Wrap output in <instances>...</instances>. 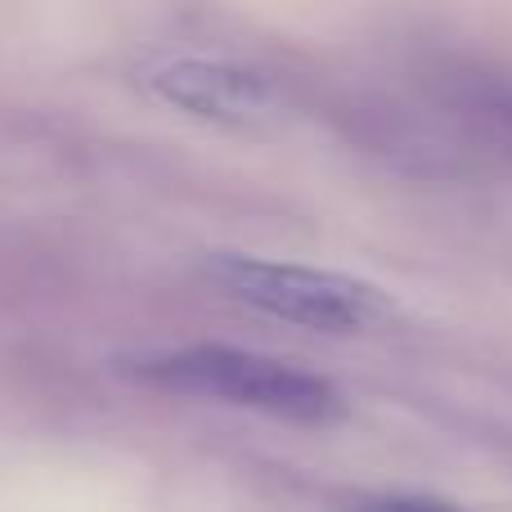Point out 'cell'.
<instances>
[{
    "instance_id": "obj_3",
    "label": "cell",
    "mask_w": 512,
    "mask_h": 512,
    "mask_svg": "<svg viewBox=\"0 0 512 512\" xmlns=\"http://www.w3.org/2000/svg\"><path fill=\"white\" fill-rule=\"evenodd\" d=\"M144 90L180 113L230 131H256L279 117V90L265 72L230 59H203V54H176L144 68Z\"/></svg>"
},
{
    "instance_id": "obj_4",
    "label": "cell",
    "mask_w": 512,
    "mask_h": 512,
    "mask_svg": "<svg viewBox=\"0 0 512 512\" xmlns=\"http://www.w3.org/2000/svg\"><path fill=\"white\" fill-rule=\"evenodd\" d=\"M351 512H463V508L445 504V499H427V495H387V499H369V504Z\"/></svg>"
},
{
    "instance_id": "obj_1",
    "label": "cell",
    "mask_w": 512,
    "mask_h": 512,
    "mask_svg": "<svg viewBox=\"0 0 512 512\" xmlns=\"http://www.w3.org/2000/svg\"><path fill=\"white\" fill-rule=\"evenodd\" d=\"M126 373H135L149 387L176 391V396L252 409V414H270L283 423H328L342 409V396L324 378L270 360V355L243 351V346H171V351L126 360Z\"/></svg>"
},
{
    "instance_id": "obj_2",
    "label": "cell",
    "mask_w": 512,
    "mask_h": 512,
    "mask_svg": "<svg viewBox=\"0 0 512 512\" xmlns=\"http://www.w3.org/2000/svg\"><path fill=\"white\" fill-rule=\"evenodd\" d=\"M207 279L225 297L261 310V315L288 319V324L315 328V333H360L387 310V297L351 274L315 270L292 261H261V256L221 252L207 261Z\"/></svg>"
}]
</instances>
